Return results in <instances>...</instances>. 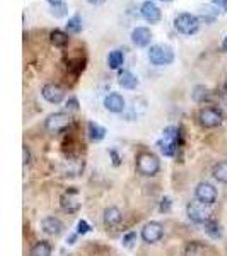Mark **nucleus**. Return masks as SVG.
<instances>
[{"instance_id":"nucleus-7","label":"nucleus","mask_w":227,"mask_h":256,"mask_svg":"<svg viewBox=\"0 0 227 256\" xmlns=\"http://www.w3.org/2000/svg\"><path fill=\"white\" fill-rule=\"evenodd\" d=\"M222 122H224V116L216 108H204L198 113V123L204 128H217L222 125Z\"/></svg>"},{"instance_id":"nucleus-25","label":"nucleus","mask_w":227,"mask_h":256,"mask_svg":"<svg viewBox=\"0 0 227 256\" xmlns=\"http://www.w3.org/2000/svg\"><path fill=\"white\" fill-rule=\"evenodd\" d=\"M218 16V9L217 7H204V9H202V20H205V22H214V20H216V18Z\"/></svg>"},{"instance_id":"nucleus-8","label":"nucleus","mask_w":227,"mask_h":256,"mask_svg":"<svg viewBox=\"0 0 227 256\" xmlns=\"http://www.w3.org/2000/svg\"><path fill=\"white\" fill-rule=\"evenodd\" d=\"M195 196L202 205H214L217 202V188L210 183H200L195 190Z\"/></svg>"},{"instance_id":"nucleus-1","label":"nucleus","mask_w":227,"mask_h":256,"mask_svg":"<svg viewBox=\"0 0 227 256\" xmlns=\"http://www.w3.org/2000/svg\"><path fill=\"white\" fill-rule=\"evenodd\" d=\"M148 60L154 67H164L174 62V52L169 44H154L148 50Z\"/></svg>"},{"instance_id":"nucleus-20","label":"nucleus","mask_w":227,"mask_h":256,"mask_svg":"<svg viewBox=\"0 0 227 256\" xmlns=\"http://www.w3.org/2000/svg\"><path fill=\"white\" fill-rule=\"evenodd\" d=\"M88 130H89V138L92 140V142H101V140L106 137V128H102L101 125H98V123H89Z\"/></svg>"},{"instance_id":"nucleus-3","label":"nucleus","mask_w":227,"mask_h":256,"mask_svg":"<svg viewBox=\"0 0 227 256\" xmlns=\"http://www.w3.org/2000/svg\"><path fill=\"white\" fill-rule=\"evenodd\" d=\"M174 28H176V31L181 32V34L192 36L200 30V19L193 14L183 12V14H178L174 18Z\"/></svg>"},{"instance_id":"nucleus-37","label":"nucleus","mask_w":227,"mask_h":256,"mask_svg":"<svg viewBox=\"0 0 227 256\" xmlns=\"http://www.w3.org/2000/svg\"><path fill=\"white\" fill-rule=\"evenodd\" d=\"M226 94H227V82H226Z\"/></svg>"},{"instance_id":"nucleus-30","label":"nucleus","mask_w":227,"mask_h":256,"mask_svg":"<svg viewBox=\"0 0 227 256\" xmlns=\"http://www.w3.org/2000/svg\"><path fill=\"white\" fill-rule=\"evenodd\" d=\"M214 7H217L218 10H224L227 12V0H212Z\"/></svg>"},{"instance_id":"nucleus-6","label":"nucleus","mask_w":227,"mask_h":256,"mask_svg":"<svg viewBox=\"0 0 227 256\" xmlns=\"http://www.w3.org/2000/svg\"><path fill=\"white\" fill-rule=\"evenodd\" d=\"M72 120H70V114L67 113H53L50 114L44 122V128L50 132V134H62L70 126Z\"/></svg>"},{"instance_id":"nucleus-32","label":"nucleus","mask_w":227,"mask_h":256,"mask_svg":"<svg viewBox=\"0 0 227 256\" xmlns=\"http://www.w3.org/2000/svg\"><path fill=\"white\" fill-rule=\"evenodd\" d=\"M67 110H70V111H77V110H79V101H77L76 98H72L70 101H67Z\"/></svg>"},{"instance_id":"nucleus-23","label":"nucleus","mask_w":227,"mask_h":256,"mask_svg":"<svg viewBox=\"0 0 227 256\" xmlns=\"http://www.w3.org/2000/svg\"><path fill=\"white\" fill-rule=\"evenodd\" d=\"M31 256H52V246L46 241H40L32 246Z\"/></svg>"},{"instance_id":"nucleus-28","label":"nucleus","mask_w":227,"mask_h":256,"mask_svg":"<svg viewBox=\"0 0 227 256\" xmlns=\"http://www.w3.org/2000/svg\"><path fill=\"white\" fill-rule=\"evenodd\" d=\"M53 16H56V18H64L65 14H67V6L65 4H62V6H56L53 7Z\"/></svg>"},{"instance_id":"nucleus-38","label":"nucleus","mask_w":227,"mask_h":256,"mask_svg":"<svg viewBox=\"0 0 227 256\" xmlns=\"http://www.w3.org/2000/svg\"><path fill=\"white\" fill-rule=\"evenodd\" d=\"M162 2H171V0H162Z\"/></svg>"},{"instance_id":"nucleus-35","label":"nucleus","mask_w":227,"mask_h":256,"mask_svg":"<svg viewBox=\"0 0 227 256\" xmlns=\"http://www.w3.org/2000/svg\"><path fill=\"white\" fill-rule=\"evenodd\" d=\"M89 4H92V6H99V4H104L106 0H88Z\"/></svg>"},{"instance_id":"nucleus-29","label":"nucleus","mask_w":227,"mask_h":256,"mask_svg":"<svg viewBox=\"0 0 227 256\" xmlns=\"http://www.w3.org/2000/svg\"><path fill=\"white\" fill-rule=\"evenodd\" d=\"M77 230H79V234H88L90 230V227H89V224L86 220H80L79 226H77Z\"/></svg>"},{"instance_id":"nucleus-4","label":"nucleus","mask_w":227,"mask_h":256,"mask_svg":"<svg viewBox=\"0 0 227 256\" xmlns=\"http://www.w3.org/2000/svg\"><path fill=\"white\" fill-rule=\"evenodd\" d=\"M178 138H180V130L176 126H168L162 132V140L159 142V148L164 156H174L176 147H178Z\"/></svg>"},{"instance_id":"nucleus-5","label":"nucleus","mask_w":227,"mask_h":256,"mask_svg":"<svg viewBox=\"0 0 227 256\" xmlns=\"http://www.w3.org/2000/svg\"><path fill=\"white\" fill-rule=\"evenodd\" d=\"M60 205L65 212L76 214L82 207V193L77 188H68L64 195L60 196Z\"/></svg>"},{"instance_id":"nucleus-26","label":"nucleus","mask_w":227,"mask_h":256,"mask_svg":"<svg viewBox=\"0 0 227 256\" xmlns=\"http://www.w3.org/2000/svg\"><path fill=\"white\" fill-rule=\"evenodd\" d=\"M207 98H208V89L204 88V86H196L195 92H193V99H195L196 102H202V101H205Z\"/></svg>"},{"instance_id":"nucleus-27","label":"nucleus","mask_w":227,"mask_h":256,"mask_svg":"<svg viewBox=\"0 0 227 256\" xmlns=\"http://www.w3.org/2000/svg\"><path fill=\"white\" fill-rule=\"evenodd\" d=\"M205 227H207V232L212 238H220V227L216 220H210L208 224H205Z\"/></svg>"},{"instance_id":"nucleus-36","label":"nucleus","mask_w":227,"mask_h":256,"mask_svg":"<svg viewBox=\"0 0 227 256\" xmlns=\"http://www.w3.org/2000/svg\"><path fill=\"white\" fill-rule=\"evenodd\" d=\"M222 50H224V52H227V36H226L224 43H222Z\"/></svg>"},{"instance_id":"nucleus-22","label":"nucleus","mask_w":227,"mask_h":256,"mask_svg":"<svg viewBox=\"0 0 227 256\" xmlns=\"http://www.w3.org/2000/svg\"><path fill=\"white\" fill-rule=\"evenodd\" d=\"M212 174L218 181V183L227 184V160H222V162L216 164V168H214Z\"/></svg>"},{"instance_id":"nucleus-24","label":"nucleus","mask_w":227,"mask_h":256,"mask_svg":"<svg viewBox=\"0 0 227 256\" xmlns=\"http://www.w3.org/2000/svg\"><path fill=\"white\" fill-rule=\"evenodd\" d=\"M67 31L72 32V34H79V32L82 31V19H80V16H74V18L68 19Z\"/></svg>"},{"instance_id":"nucleus-15","label":"nucleus","mask_w":227,"mask_h":256,"mask_svg":"<svg viewBox=\"0 0 227 256\" xmlns=\"http://www.w3.org/2000/svg\"><path fill=\"white\" fill-rule=\"evenodd\" d=\"M188 217L192 218L193 222H196V224H208L212 218H210V214L205 212L204 208H200L198 205L195 204H190L188 205Z\"/></svg>"},{"instance_id":"nucleus-34","label":"nucleus","mask_w":227,"mask_h":256,"mask_svg":"<svg viewBox=\"0 0 227 256\" xmlns=\"http://www.w3.org/2000/svg\"><path fill=\"white\" fill-rule=\"evenodd\" d=\"M46 2H48L52 7H56V6H62V4H64L62 0H46Z\"/></svg>"},{"instance_id":"nucleus-12","label":"nucleus","mask_w":227,"mask_h":256,"mask_svg":"<svg viewBox=\"0 0 227 256\" xmlns=\"http://www.w3.org/2000/svg\"><path fill=\"white\" fill-rule=\"evenodd\" d=\"M41 227H43V232L48 234V236H60V234L64 232V224H62V220L56 217L43 218Z\"/></svg>"},{"instance_id":"nucleus-33","label":"nucleus","mask_w":227,"mask_h":256,"mask_svg":"<svg viewBox=\"0 0 227 256\" xmlns=\"http://www.w3.org/2000/svg\"><path fill=\"white\" fill-rule=\"evenodd\" d=\"M160 210H162V212H164V210H169V198H164V200H162V205H160Z\"/></svg>"},{"instance_id":"nucleus-2","label":"nucleus","mask_w":227,"mask_h":256,"mask_svg":"<svg viewBox=\"0 0 227 256\" xmlns=\"http://www.w3.org/2000/svg\"><path fill=\"white\" fill-rule=\"evenodd\" d=\"M160 169V160L156 154L142 152L137 158V171L142 176H156Z\"/></svg>"},{"instance_id":"nucleus-9","label":"nucleus","mask_w":227,"mask_h":256,"mask_svg":"<svg viewBox=\"0 0 227 256\" xmlns=\"http://www.w3.org/2000/svg\"><path fill=\"white\" fill-rule=\"evenodd\" d=\"M162 236H164V226L159 224V222H148V224L144 226L142 239L147 244H154V242L160 241Z\"/></svg>"},{"instance_id":"nucleus-14","label":"nucleus","mask_w":227,"mask_h":256,"mask_svg":"<svg viewBox=\"0 0 227 256\" xmlns=\"http://www.w3.org/2000/svg\"><path fill=\"white\" fill-rule=\"evenodd\" d=\"M104 108L110 111V113H123L125 111V99H123L120 94L113 92L110 96H106L104 99Z\"/></svg>"},{"instance_id":"nucleus-10","label":"nucleus","mask_w":227,"mask_h":256,"mask_svg":"<svg viewBox=\"0 0 227 256\" xmlns=\"http://www.w3.org/2000/svg\"><path fill=\"white\" fill-rule=\"evenodd\" d=\"M41 94H43V98L46 99L48 102H52V104H60L65 98V90L62 89L58 84H53V82L44 86Z\"/></svg>"},{"instance_id":"nucleus-18","label":"nucleus","mask_w":227,"mask_h":256,"mask_svg":"<svg viewBox=\"0 0 227 256\" xmlns=\"http://www.w3.org/2000/svg\"><path fill=\"white\" fill-rule=\"evenodd\" d=\"M184 256H207V246L204 242H188L184 248Z\"/></svg>"},{"instance_id":"nucleus-19","label":"nucleus","mask_w":227,"mask_h":256,"mask_svg":"<svg viewBox=\"0 0 227 256\" xmlns=\"http://www.w3.org/2000/svg\"><path fill=\"white\" fill-rule=\"evenodd\" d=\"M50 41H52L53 46L64 48V46H67V44H68L70 38H68L67 32L60 31V30H55V31H52V34H50Z\"/></svg>"},{"instance_id":"nucleus-16","label":"nucleus","mask_w":227,"mask_h":256,"mask_svg":"<svg viewBox=\"0 0 227 256\" xmlns=\"http://www.w3.org/2000/svg\"><path fill=\"white\" fill-rule=\"evenodd\" d=\"M123 214L118 207H110L104 210V224L106 227H116L122 224Z\"/></svg>"},{"instance_id":"nucleus-13","label":"nucleus","mask_w":227,"mask_h":256,"mask_svg":"<svg viewBox=\"0 0 227 256\" xmlns=\"http://www.w3.org/2000/svg\"><path fill=\"white\" fill-rule=\"evenodd\" d=\"M132 41L137 44L138 48H147L152 41V32L147 28H135L132 31Z\"/></svg>"},{"instance_id":"nucleus-31","label":"nucleus","mask_w":227,"mask_h":256,"mask_svg":"<svg viewBox=\"0 0 227 256\" xmlns=\"http://www.w3.org/2000/svg\"><path fill=\"white\" fill-rule=\"evenodd\" d=\"M22 152H24V166H28V164L31 162V150L28 146H22Z\"/></svg>"},{"instance_id":"nucleus-11","label":"nucleus","mask_w":227,"mask_h":256,"mask_svg":"<svg viewBox=\"0 0 227 256\" xmlns=\"http://www.w3.org/2000/svg\"><path fill=\"white\" fill-rule=\"evenodd\" d=\"M140 14H142V18L146 19L148 24H158L160 20V18H162L160 9L156 6L154 2H150V0H147V2L142 4V7H140Z\"/></svg>"},{"instance_id":"nucleus-17","label":"nucleus","mask_w":227,"mask_h":256,"mask_svg":"<svg viewBox=\"0 0 227 256\" xmlns=\"http://www.w3.org/2000/svg\"><path fill=\"white\" fill-rule=\"evenodd\" d=\"M118 84L122 86L123 89L132 90V89H137L138 79L130 72V70H122V72H120V76H118Z\"/></svg>"},{"instance_id":"nucleus-21","label":"nucleus","mask_w":227,"mask_h":256,"mask_svg":"<svg viewBox=\"0 0 227 256\" xmlns=\"http://www.w3.org/2000/svg\"><path fill=\"white\" fill-rule=\"evenodd\" d=\"M123 64H125V55L120 50H114L108 55V67L111 70H118Z\"/></svg>"}]
</instances>
